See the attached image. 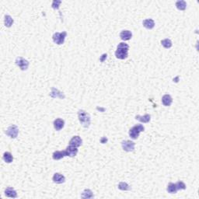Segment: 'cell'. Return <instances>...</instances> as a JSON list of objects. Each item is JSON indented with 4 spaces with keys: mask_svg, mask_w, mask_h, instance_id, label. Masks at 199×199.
Returning a JSON list of instances; mask_svg holds the SVG:
<instances>
[{
    "mask_svg": "<svg viewBox=\"0 0 199 199\" xmlns=\"http://www.w3.org/2000/svg\"><path fill=\"white\" fill-rule=\"evenodd\" d=\"M128 50L129 45L128 44L124 42L119 43L115 51V56L118 59H125L128 56Z\"/></svg>",
    "mask_w": 199,
    "mask_h": 199,
    "instance_id": "1",
    "label": "cell"
},
{
    "mask_svg": "<svg viewBox=\"0 0 199 199\" xmlns=\"http://www.w3.org/2000/svg\"><path fill=\"white\" fill-rule=\"evenodd\" d=\"M78 117L80 124L84 128H88L90 125L91 117L87 112L84 110H80L78 111Z\"/></svg>",
    "mask_w": 199,
    "mask_h": 199,
    "instance_id": "2",
    "label": "cell"
},
{
    "mask_svg": "<svg viewBox=\"0 0 199 199\" xmlns=\"http://www.w3.org/2000/svg\"><path fill=\"white\" fill-rule=\"evenodd\" d=\"M144 130H145V128H144L143 125L139 124L131 128L128 134H129V136L131 139H137L139 136L140 133L142 131H144Z\"/></svg>",
    "mask_w": 199,
    "mask_h": 199,
    "instance_id": "3",
    "label": "cell"
},
{
    "mask_svg": "<svg viewBox=\"0 0 199 199\" xmlns=\"http://www.w3.org/2000/svg\"><path fill=\"white\" fill-rule=\"evenodd\" d=\"M67 36L66 31H62V32H55L52 36V40L56 44L61 45L63 44Z\"/></svg>",
    "mask_w": 199,
    "mask_h": 199,
    "instance_id": "4",
    "label": "cell"
},
{
    "mask_svg": "<svg viewBox=\"0 0 199 199\" xmlns=\"http://www.w3.org/2000/svg\"><path fill=\"white\" fill-rule=\"evenodd\" d=\"M5 133H6V135H8L11 139H16L19 134V128L15 124H12L9 127H8Z\"/></svg>",
    "mask_w": 199,
    "mask_h": 199,
    "instance_id": "5",
    "label": "cell"
},
{
    "mask_svg": "<svg viewBox=\"0 0 199 199\" xmlns=\"http://www.w3.org/2000/svg\"><path fill=\"white\" fill-rule=\"evenodd\" d=\"M16 64L17 66H19L21 70L23 71H25L28 69L29 67V62L27 59H25L22 57H17L16 58Z\"/></svg>",
    "mask_w": 199,
    "mask_h": 199,
    "instance_id": "6",
    "label": "cell"
},
{
    "mask_svg": "<svg viewBox=\"0 0 199 199\" xmlns=\"http://www.w3.org/2000/svg\"><path fill=\"white\" fill-rule=\"evenodd\" d=\"M122 146L125 152H132L135 149V143L131 140H124L122 142Z\"/></svg>",
    "mask_w": 199,
    "mask_h": 199,
    "instance_id": "7",
    "label": "cell"
},
{
    "mask_svg": "<svg viewBox=\"0 0 199 199\" xmlns=\"http://www.w3.org/2000/svg\"><path fill=\"white\" fill-rule=\"evenodd\" d=\"M65 154H66V156L69 157H74L77 155L78 153V147H75L74 146H71L69 145V146H67L66 149H65Z\"/></svg>",
    "mask_w": 199,
    "mask_h": 199,
    "instance_id": "8",
    "label": "cell"
},
{
    "mask_svg": "<svg viewBox=\"0 0 199 199\" xmlns=\"http://www.w3.org/2000/svg\"><path fill=\"white\" fill-rule=\"evenodd\" d=\"M50 97L52 98H60V99H65V96L62 92L59 91L58 89L53 88L51 89V92L50 93Z\"/></svg>",
    "mask_w": 199,
    "mask_h": 199,
    "instance_id": "9",
    "label": "cell"
},
{
    "mask_svg": "<svg viewBox=\"0 0 199 199\" xmlns=\"http://www.w3.org/2000/svg\"><path fill=\"white\" fill-rule=\"evenodd\" d=\"M52 181L55 184H63L65 181V177L59 173H55L52 177Z\"/></svg>",
    "mask_w": 199,
    "mask_h": 199,
    "instance_id": "10",
    "label": "cell"
},
{
    "mask_svg": "<svg viewBox=\"0 0 199 199\" xmlns=\"http://www.w3.org/2000/svg\"><path fill=\"white\" fill-rule=\"evenodd\" d=\"M120 38L122 41H129L132 38V33L131 31H128V30H124L120 33Z\"/></svg>",
    "mask_w": 199,
    "mask_h": 199,
    "instance_id": "11",
    "label": "cell"
},
{
    "mask_svg": "<svg viewBox=\"0 0 199 199\" xmlns=\"http://www.w3.org/2000/svg\"><path fill=\"white\" fill-rule=\"evenodd\" d=\"M5 195L8 198H17V192L14 188H11V187H8L6 188L5 190Z\"/></svg>",
    "mask_w": 199,
    "mask_h": 199,
    "instance_id": "12",
    "label": "cell"
},
{
    "mask_svg": "<svg viewBox=\"0 0 199 199\" xmlns=\"http://www.w3.org/2000/svg\"><path fill=\"white\" fill-rule=\"evenodd\" d=\"M82 139L79 136V135H75V136H73L72 138L70 140L69 142V145L71 146H74L75 147H80V146H82Z\"/></svg>",
    "mask_w": 199,
    "mask_h": 199,
    "instance_id": "13",
    "label": "cell"
},
{
    "mask_svg": "<svg viewBox=\"0 0 199 199\" xmlns=\"http://www.w3.org/2000/svg\"><path fill=\"white\" fill-rule=\"evenodd\" d=\"M54 128L56 131L62 130L65 126V121L62 118H57L53 122Z\"/></svg>",
    "mask_w": 199,
    "mask_h": 199,
    "instance_id": "14",
    "label": "cell"
},
{
    "mask_svg": "<svg viewBox=\"0 0 199 199\" xmlns=\"http://www.w3.org/2000/svg\"><path fill=\"white\" fill-rule=\"evenodd\" d=\"M142 24H143V27H146V29L152 30L155 27V21L153 19H146V20H143Z\"/></svg>",
    "mask_w": 199,
    "mask_h": 199,
    "instance_id": "15",
    "label": "cell"
},
{
    "mask_svg": "<svg viewBox=\"0 0 199 199\" xmlns=\"http://www.w3.org/2000/svg\"><path fill=\"white\" fill-rule=\"evenodd\" d=\"M162 103H163V104L165 107L171 106L173 103V99L171 97V96L169 95V94H165V95L163 96V97H162Z\"/></svg>",
    "mask_w": 199,
    "mask_h": 199,
    "instance_id": "16",
    "label": "cell"
},
{
    "mask_svg": "<svg viewBox=\"0 0 199 199\" xmlns=\"http://www.w3.org/2000/svg\"><path fill=\"white\" fill-rule=\"evenodd\" d=\"M65 156H66L65 151H55L52 154V158L55 160H59Z\"/></svg>",
    "mask_w": 199,
    "mask_h": 199,
    "instance_id": "17",
    "label": "cell"
},
{
    "mask_svg": "<svg viewBox=\"0 0 199 199\" xmlns=\"http://www.w3.org/2000/svg\"><path fill=\"white\" fill-rule=\"evenodd\" d=\"M135 119L139 121L140 122H142V123H148V122H150L151 120V116L148 114L143 115V116H140V115H137L135 117Z\"/></svg>",
    "mask_w": 199,
    "mask_h": 199,
    "instance_id": "18",
    "label": "cell"
},
{
    "mask_svg": "<svg viewBox=\"0 0 199 199\" xmlns=\"http://www.w3.org/2000/svg\"><path fill=\"white\" fill-rule=\"evenodd\" d=\"M2 159L6 163H11L13 160H14V156L9 152H5L2 156Z\"/></svg>",
    "mask_w": 199,
    "mask_h": 199,
    "instance_id": "19",
    "label": "cell"
},
{
    "mask_svg": "<svg viewBox=\"0 0 199 199\" xmlns=\"http://www.w3.org/2000/svg\"><path fill=\"white\" fill-rule=\"evenodd\" d=\"M81 198H93L94 195H93V191L90 189H85L82 192Z\"/></svg>",
    "mask_w": 199,
    "mask_h": 199,
    "instance_id": "20",
    "label": "cell"
},
{
    "mask_svg": "<svg viewBox=\"0 0 199 199\" xmlns=\"http://www.w3.org/2000/svg\"><path fill=\"white\" fill-rule=\"evenodd\" d=\"M176 7H177V9L179 10H185L186 8H187V2L184 0H179V1H177L176 2Z\"/></svg>",
    "mask_w": 199,
    "mask_h": 199,
    "instance_id": "21",
    "label": "cell"
},
{
    "mask_svg": "<svg viewBox=\"0 0 199 199\" xmlns=\"http://www.w3.org/2000/svg\"><path fill=\"white\" fill-rule=\"evenodd\" d=\"M14 19L9 15H5L4 17V24L6 27H12V25L14 24Z\"/></svg>",
    "mask_w": 199,
    "mask_h": 199,
    "instance_id": "22",
    "label": "cell"
},
{
    "mask_svg": "<svg viewBox=\"0 0 199 199\" xmlns=\"http://www.w3.org/2000/svg\"><path fill=\"white\" fill-rule=\"evenodd\" d=\"M166 190H167L168 193H170V194H176L178 190H177V188L176 184H173V183H170V184L167 185Z\"/></svg>",
    "mask_w": 199,
    "mask_h": 199,
    "instance_id": "23",
    "label": "cell"
},
{
    "mask_svg": "<svg viewBox=\"0 0 199 199\" xmlns=\"http://www.w3.org/2000/svg\"><path fill=\"white\" fill-rule=\"evenodd\" d=\"M118 189L121 190H131V188L129 184H128L126 182H120L117 185Z\"/></svg>",
    "mask_w": 199,
    "mask_h": 199,
    "instance_id": "24",
    "label": "cell"
},
{
    "mask_svg": "<svg viewBox=\"0 0 199 199\" xmlns=\"http://www.w3.org/2000/svg\"><path fill=\"white\" fill-rule=\"evenodd\" d=\"M161 44H162V45L163 46V48H165L166 49L171 48V47H172V45H173L172 41H171V39H169V38H166V39H163V40H162L161 41Z\"/></svg>",
    "mask_w": 199,
    "mask_h": 199,
    "instance_id": "25",
    "label": "cell"
},
{
    "mask_svg": "<svg viewBox=\"0 0 199 199\" xmlns=\"http://www.w3.org/2000/svg\"><path fill=\"white\" fill-rule=\"evenodd\" d=\"M176 185H177V190H185L186 189V185L183 181H178L176 183Z\"/></svg>",
    "mask_w": 199,
    "mask_h": 199,
    "instance_id": "26",
    "label": "cell"
},
{
    "mask_svg": "<svg viewBox=\"0 0 199 199\" xmlns=\"http://www.w3.org/2000/svg\"><path fill=\"white\" fill-rule=\"evenodd\" d=\"M62 3V2L61 1H58V0H55V1H53V2H52V5H51V6H52V8L55 9H59V5Z\"/></svg>",
    "mask_w": 199,
    "mask_h": 199,
    "instance_id": "27",
    "label": "cell"
},
{
    "mask_svg": "<svg viewBox=\"0 0 199 199\" xmlns=\"http://www.w3.org/2000/svg\"><path fill=\"white\" fill-rule=\"evenodd\" d=\"M107 54H104V55H102V57L100 58V59H99V60H100V62H104V58H107Z\"/></svg>",
    "mask_w": 199,
    "mask_h": 199,
    "instance_id": "28",
    "label": "cell"
},
{
    "mask_svg": "<svg viewBox=\"0 0 199 199\" xmlns=\"http://www.w3.org/2000/svg\"><path fill=\"white\" fill-rule=\"evenodd\" d=\"M100 141H101L102 143L104 144V143H105V141H106V142H107V139H106V138H105V137H104V138H102L101 140H100Z\"/></svg>",
    "mask_w": 199,
    "mask_h": 199,
    "instance_id": "29",
    "label": "cell"
}]
</instances>
